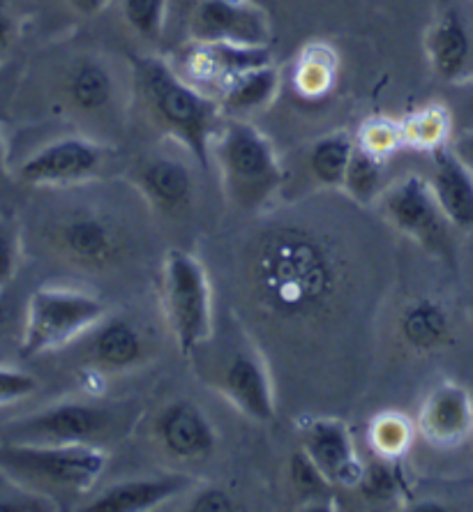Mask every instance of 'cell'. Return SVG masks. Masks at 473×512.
I'll return each instance as SVG.
<instances>
[{
    "label": "cell",
    "mask_w": 473,
    "mask_h": 512,
    "mask_svg": "<svg viewBox=\"0 0 473 512\" xmlns=\"http://www.w3.org/2000/svg\"><path fill=\"white\" fill-rule=\"evenodd\" d=\"M450 148H453L455 155L473 171V127L457 132L455 139H450Z\"/></svg>",
    "instance_id": "cell-39"
},
{
    "label": "cell",
    "mask_w": 473,
    "mask_h": 512,
    "mask_svg": "<svg viewBox=\"0 0 473 512\" xmlns=\"http://www.w3.org/2000/svg\"><path fill=\"white\" fill-rule=\"evenodd\" d=\"M153 434L162 453L176 462L206 459L217 443L215 427L206 413L185 399L171 402L157 413Z\"/></svg>",
    "instance_id": "cell-15"
},
{
    "label": "cell",
    "mask_w": 473,
    "mask_h": 512,
    "mask_svg": "<svg viewBox=\"0 0 473 512\" xmlns=\"http://www.w3.org/2000/svg\"><path fill=\"white\" fill-rule=\"evenodd\" d=\"M37 390L35 376L12 367H0V406L28 399Z\"/></svg>",
    "instance_id": "cell-35"
},
{
    "label": "cell",
    "mask_w": 473,
    "mask_h": 512,
    "mask_svg": "<svg viewBox=\"0 0 473 512\" xmlns=\"http://www.w3.org/2000/svg\"><path fill=\"white\" fill-rule=\"evenodd\" d=\"M192 478L183 473H167V476L130 478L116 483L84 506L86 512H148L164 506V503L178 499L180 494L190 492Z\"/></svg>",
    "instance_id": "cell-19"
},
{
    "label": "cell",
    "mask_w": 473,
    "mask_h": 512,
    "mask_svg": "<svg viewBox=\"0 0 473 512\" xmlns=\"http://www.w3.org/2000/svg\"><path fill=\"white\" fill-rule=\"evenodd\" d=\"M411 436L414 429L407 418L400 413H384L370 427V446L379 457L397 459L409 450Z\"/></svg>",
    "instance_id": "cell-30"
},
{
    "label": "cell",
    "mask_w": 473,
    "mask_h": 512,
    "mask_svg": "<svg viewBox=\"0 0 473 512\" xmlns=\"http://www.w3.org/2000/svg\"><path fill=\"white\" fill-rule=\"evenodd\" d=\"M86 337V363L102 374H123L139 367L148 356L144 333L123 316L95 323Z\"/></svg>",
    "instance_id": "cell-17"
},
{
    "label": "cell",
    "mask_w": 473,
    "mask_h": 512,
    "mask_svg": "<svg viewBox=\"0 0 473 512\" xmlns=\"http://www.w3.org/2000/svg\"><path fill=\"white\" fill-rule=\"evenodd\" d=\"M120 17L139 40L157 42L167 26L169 0H118Z\"/></svg>",
    "instance_id": "cell-29"
},
{
    "label": "cell",
    "mask_w": 473,
    "mask_h": 512,
    "mask_svg": "<svg viewBox=\"0 0 473 512\" xmlns=\"http://www.w3.org/2000/svg\"><path fill=\"white\" fill-rule=\"evenodd\" d=\"M213 381L243 416L268 423L275 416V388L270 372L250 342L229 344L213 370Z\"/></svg>",
    "instance_id": "cell-10"
},
{
    "label": "cell",
    "mask_w": 473,
    "mask_h": 512,
    "mask_svg": "<svg viewBox=\"0 0 473 512\" xmlns=\"http://www.w3.org/2000/svg\"><path fill=\"white\" fill-rule=\"evenodd\" d=\"M21 240L17 224L10 220H0V291L14 280L19 268Z\"/></svg>",
    "instance_id": "cell-34"
},
{
    "label": "cell",
    "mask_w": 473,
    "mask_h": 512,
    "mask_svg": "<svg viewBox=\"0 0 473 512\" xmlns=\"http://www.w3.org/2000/svg\"><path fill=\"white\" fill-rule=\"evenodd\" d=\"M51 243L65 261L84 268H109L125 252L123 231L97 210H72L60 217Z\"/></svg>",
    "instance_id": "cell-12"
},
{
    "label": "cell",
    "mask_w": 473,
    "mask_h": 512,
    "mask_svg": "<svg viewBox=\"0 0 473 512\" xmlns=\"http://www.w3.org/2000/svg\"><path fill=\"white\" fill-rule=\"evenodd\" d=\"M130 77L134 97L150 123L208 171L210 146L224 120L220 102L194 86L169 60L153 54H132Z\"/></svg>",
    "instance_id": "cell-2"
},
{
    "label": "cell",
    "mask_w": 473,
    "mask_h": 512,
    "mask_svg": "<svg viewBox=\"0 0 473 512\" xmlns=\"http://www.w3.org/2000/svg\"><path fill=\"white\" fill-rule=\"evenodd\" d=\"M291 483H294V489L300 496L312 501L326 499L330 494V487H333L303 450H298L294 459H291Z\"/></svg>",
    "instance_id": "cell-33"
},
{
    "label": "cell",
    "mask_w": 473,
    "mask_h": 512,
    "mask_svg": "<svg viewBox=\"0 0 473 512\" xmlns=\"http://www.w3.org/2000/svg\"><path fill=\"white\" fill-rule=\"evenodd\" d=\"M107 462L102 446H19L0 441V473L56 503L88 494Z\"/></svg>",
    "instance_id": "cell-3"
},
{
    "label": "cell",
    "mask_w": 473,
    "mask_h": 512,
    "mask_svg": "<svg viewBox=\"0 0 473 512\" xmlns=\"http://www.w3.org/2000/svg\"><path fill=\"white\" fill-rule=\"evenodd\" d=\"M65 3L70 10L81 14V17H95V14L102 12L111 0H65Z\"/></svg>",
    "instance_id": "cell-40"
},
{
    "label": "cell",
    "mask_w": 473,
    "mask_h": 512,
    "mask_svg": "<svg viewBox=\"0 0 473 512\" xmlns=\"http://www.w3.org/2000/svg\"><path fill=\"white\" fill-rule=\"evenodd\" d=\"M384 162V157L372 155L370 150H365L356 143L342 190H347L349 197L358 203H370L379 199L381 190H384L381 187V180H384Z\"/></svg>",
    "instance_id": "cell-28"
},
{
    "label": "cell",
    "mask_w": 473,
    "mask_h": 512,
    "mask_svg": "<svg viewBox=\"0 0 473 512\" xmlns=\"http://www.w3.org/2000/svg\"><path fill=\"white\" fill-rule=\"evenodd\" d=\"M7 169V143L3 137V127H0V176H3Z\"/></svg>",
    "instance_id": "cell-41"
},
{
    "label": "cell",
    "mask_w": 473,
    "mask_h": 512,
    "mask_svg": "<svg viewBox=\"0 0 473 512\" xmlns=\"http://www.w3.org/2000/svg\"><path fill=\"white\" fill-rule=\"evenodd\" d=\"M400 335L414 351H439L453 342V319L437 300L423 298L404 307Z\"/></svg>",
    "instance_id": "cell-24"
},
{
    "label": "cell",
    "mask_w": 473,
    "mask_h": 512,
    "mask_svg": "<svg viewBox=\"0 0 473 512\" xmlns=\"http://www.w3.org/2000/svg\"><path fill=\"white\" fill-rule=\"evenodd\" d=\"M116 429L118 418L107 406L67 399L7 423L0 441L19 446H102Z\"/></svg>",
    "instance_id": "cell-7"
},
{
    "label": "cell",
    "mask_w": 473,
    "mask_h": 512,
    "mask_svg": "<svg viewBox=\"0 0 473 512\" xmlns=\"http://www.w3.org/2000/svg\"><path fill=\"white\" fill-rule=\"evenodd\" d=\"M3 485H0V512H54L58 503L47 499V496L30 492L24 485L14 483L0 473Z\"/></svg>",
    "instance_id": "cell-32"
},
{
    "label": "cell",
    "mask_w": 473,
    "mask_h": 512,
    "mask_svg": "<svg viewBox=\"0 0 473 512\" xmlns=\"http://www.w3.org/2000/svg\"><path fill=\"white\" fill-rule=\"evenodd\" d=\"M277 90H280V72L273 63H266L234 74L215 90L213 97L220 102L224 116L245 118L266 109L277 97Z\"/></svg>",
    "instance_id": "cell-23"
},
{
    "label": "cell",
    "mask_w": 473,
    "mask_h": 512,
    "mask_svg": "<svg viewBox=\"0 0 473 512\" xmlns=\"http://www.w3.org/2000/svg\"><path fill=\"white\" fill-rule=\"evenodd\" d=\"M337 79V58L333 49L326 44H310L303 54H300L296 70H294V84L298 95L307 97V100H319L330 88L335 86Z\"/></svg>",
    "instance_id": "cell-26"
},
{
    "label": "cell",
    "mask_w": 473,
    "mask_h": 512,
    "mask_svg": "<svg viewBox=\"0 0 473 512\" xmlns=\"http://www.w3.org/2000/svg\"><path fill=\"white\" fill-rule=\"evenodd\" d=\"M418 429L434 446H460L473 434V397L460 383L434 386L418 411Z\"/></svg>",
    "instance_id": "cell-16"
},
{
    "label": "cell",
    "mask_w": 473,
    "mask_h": 512,
    "mask_svg": "<svg viewBox=\"0 0 473 512\" xmlns=\"http://www.w3.org/2000/svg\"><path fill=\"white\" fill-rule=\"evenodd\" d=\"M54 97L65 114L79 120H100L116 114L120 84L107 60L77 56L58 72Z\"/></svg>",
    "instance_id": "cell-11"
},
{
    "label": "cell",
    "mask_w": 473,
    "mask_h": 512,
    "mask_svg": "<svg viewBox=\"0 0 473 512\" xmlns=\"http://www.w3.org/2000/svg\"><path fill=\"white\" fill-rule=\"evenodd\" d=\"M455 86V100L450 116H453V125L460 123V130L473 127V77L457 81Z\"/></svg>",
    "instance_id": "cell-37"
},
{
    "label": "cell",
    "mask_w": 473,
    "mask_h": 512,
    "mask_svg": "<svg viewBox=\"0 0 473 512\" xmlns=\"http://www.w3.org/2000/svg\"><path fill=\"white\" fill-rule=\"evenodd\" d=\"M270 63V47H238L224 42H194L185 58V77L194 86L210 84L215 90L224 81L252 67Z\"/></svg>",
    "instance_id": "cell-21"
},
{
    "label": "cell",
    "mask_w": 473,
    "mask_h": 512,
    "mask_svg": "<svg viewBox=\"0 0 473 512\" xmlns=\"http://www.w3.org/2000/svg\"><path fill=\"white\" fill-rule=\"evenodd\" d=\"M432 176L430 187L437 199L439 208L444 210L446 220L453 229L471 231L473 229V171L464 164L450 141L444 146L430 150Z\"/></svg>",
    "instance_id": "cell-20"
},
{
    "label": "cell",
    "mask_w": 473,
    "mask_h": 512,
    "mask_svg": "<svg viewBox=\"0 0 473 512\" xmlns=\"http://www.w3.org/2000/svg\"><path fill=\"white\" fill-rule=\"evenodd\" d=\"M471 51L473 37L467 17L460 7L446 5L425 33V54L432 72L448 84L467 79Z\"/></svg>",
    "instance_id": "cell-18"
},
{
    "label": "cell",
    "mask_w": 473,
    "mask_h": 512,
    "mask_svg": "<svg viewBox=\"0 0 473 512\" xmlns=\"http://www.w3.org/2000/svg\"><path fill=\"white\" fill-rule=\"evenodd\" d=\"M213 160L224 192L243 210L261 208L282 185L284 169L275 146L247 118L224 116L210 146V164Z\"/></svg>",
    "instance_id": "cell-4"
},
{
    "label": "cell",
    "mask_w": 473,
    "mask_h": 512,
    "mask_svg": "<svg viewBox=\"0 0 473 512\" xmlns=\"http://www.w3.org/2000/svg\"><path fill=\"white\" fill-rule=\"evenodd\" d=\"M134 180L148 206L164 215H180L194 201L192 171L176 157H153L141 162Z\"/></svg>",
    "instance_id": "cell-22"
},
{
    "label": "cell",
    "mask_w": 473,
    "mask_h": 512,
    "mask_svg": "<svg viewBox=\"0 0 473 512\" xmlns=\"http://www.w3.org/2000/svg\"><path fill=\"white\" fill-rule=\"evenodd\" d=\"M303 453L324 473L330 485L356 487L363 480L365 466L360 462L351 429L337 418L310 420L303 429Z\"/></svg>",
    "instance_id": "cell-14"
},
{
    "label": "cell",
    "mask_w": 473,
    "mask_h": 512,
    "mask_svg": "<svg viewBox=\"0 0 473 512\" xmlns=\"http://www.w3.org/2000/svg\"><path fill=\"white\" fill-rule=\"evenodd\" d=\"M356 143L365 150H370L372 155L384 157L386 160L388 155H393L397 148L404 146L402 125L388 118H372L360 127V132L356 134Z\"/></svg>",
    "instance_id": "cell-31"
},
{
    "label": "cell",
    "mask_w": 473,
    "mask_h": 512,
    "mask_svg": "<svg viewBox=\"0 0 473 512\" xmlns=\"http://www.w3.org/2000/svg\"><path fill=\"white\" fill-rule=\"evenodd\" d=\"M354 148L356 139L349 132H330L314 141L310 148V171L314 180L330 190H342Z\"/></svg>",
    "instance_id": "cell-25"
},
{
    "label": "cell",
    "mask_w": 473,
    "mask_h": 512,
    "mask_svg": "<svg viewBox=\"0 0 473 512\" xmlns=\"http://www.w3.org/2000/svg\"><path fill=\"white\" fill-rule=\"evenodd\" d=\"M379 206L386 220L404 236L416 240L439 259H455L453 224L446 220L444 210L434 199L430 180L418 173L395 180L393 185L381 190Z\"/></svg>",
    "instance_id": "cell-8"
},
{
    "label": "cell",
    "mask_w": 473,
    "mask_h": 512,
    "mask_svg": "<svg viewBox=\"0 0 473 512\" xmlns=\"http://www.w3.org/2000/svg\"><path fill=\"white\" fill-rule=\"evenodd\" d=\"M17 33H19L17 17H14L10 7L0 0V63H3V58L10 54L12 44L17 42Z\"/></svg>",
    "instance_id": "cell-38"
},
{
    "label": "cell",
    "mask_w": 473,
    "mask_h": 512,
    "mask_svg": "<svg viewBox=\"0 0 473 512\" xmlns=\"http://www.w3.org/2000/svg\"><path fill=\"white\" fill-rule=\"evenodd\" d=\"M185 508L201 512H229L236 510V501L222 487H197L187 499Z\"/></svg>",
    "instance_id": "cell-36"
},
{
    "label": "cell",
    "mask_w": 473,
    "mask_h": 512,
    "mask_svg": "<svg viewBox=\"0 0 473 512\" xmlns=\"http://www.w3.org/2000/svg\"><path fill=\"white\" fill-rule=\"evenodd\" d=\"M162 310L178 351L192 356L215 335L213 289L197 256L169 250L162 263Z\"/></svg>",
    "instance_id": "cell-5"
},
{
    "label": "cell",
    "mask_w": 473,
    "mask_h": 512,
    "mask_svg": "<svg viewBox=\"0 0 473 512\" xmlns=\"http://www.w3.org/2000/svg\"><path fill=\"white\" fill-rule=\"evenodd\" d=\"M111 155V148L86 134H67L33 150L19 164L17 176L30 187H74L97 178Z\"/></svg>",
    "instance_id": "cell-9"
},
{
    "label": "cell",
    "mask_w": 473,
    "mask_h": 512,
    "mask_svg": "<svg viewBox=\"0 0 473 512\" xmlns=\"http://www.w3.org/2000/svg\"><path fill=\"white\" fill-rule=\"evenodd\" d=\"M402 143L409 148H418L430 153L437 146H444L453 134V116L448 107L430 104V107L416 111L402 120Z\"/></svg>",
    "instance_id": "cell-27"
},
{
    "label": "cell",
    "mask_w": 473,
    "mask_h": 512,
    "mask_svg": "<svg viewBox=\"0 0 473 512\" xmlns=\"http://www.w3.org/2000/svg\"><path fill=\"white\" fill-rule=\"evenodd\" d=\"M190 33L194 42H224L238 47H270L268 14L252 0H199Z\"/></svg>",
    "instance_id": "cell-13"
},
{
    "label": "cell",
    "mask_w": 473,
    "mask_h": 512,
    "mask_svg": "<svg viewBox=\"0 0 473 512\" xmlns=\"http://www.w3.org/2000/svg\"><path fill=\"white\" fill-rule=\"evenodd\" d=\"M104 312L107 310L102 300L90 293L63 286H42L28 298L19 353L24 358H35L63 349L100 323Z\"/></svg>",
    "instance_id": "cell-6"
},
{
    "label": "cell",
    "mask_w": 473,
    "mask_h": 512,
    "mask_svg": "<svg viewBox=\"0 0 473 512\" xmlns=\"http://www.w3.org/2000/svg\"><path fill=\"white\" fill-rule=\"evenodd\" d=\"M344 284L337 247L307 224H268L243 256L247 300L275 328H319L340 310Z\"/></svg>",
    "instance_id": "cell-1"
}]
</instances>
